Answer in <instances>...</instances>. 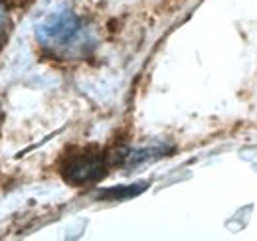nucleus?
<instances>
[{"label":"nucleus","mask_w":257,"mask_h":241,"mask_svg":"<svg viewBox=\"0 0 257 241\" xmlns=\"http://www.w3.org/2000/svg\"><path fill=\"white\" fill-rule=\"evenodd\" d=\"M145 188H147V184H135V186H127V188H113V190L101 192V196H99V198L125 200V198H131V196H137V194H141Z\"/></svg>","instance_id":"7ed1b4c3"},{"label":"nucleus","mask_w":257,"mask_h":241,"mask_svg":"<svg viewBox=\"0 0 257 241\" xmlns=\"http://www.w3.org/2000/svg\"><path fill=\"white\" fill-rule=\"evenodd\" d=\"M6 30H8V14H6V8L0 4V46L6 38Z\"/></svg>","instance_id":"20e7f679"},{"label":"nucleus","mask_w":257,"mask_h":241,"mask_svg":"<svg viewBox=\"0 0 257 241\" xmlns=\"http://www.w3.org/2000/svg\"><path fill=\"white\" fill-rule=\"evenodd\" d=\"M60 174L71 186L95 184L107 174V154L101 147H79L64 154Z\"/></svg>","instance_id":"f257e3e1"},{"label":"nucleus","mask_w":257,"mask_h":241,"mask_svg":"<svg viewBox=\"0 0 257 241\" xmlns=\"http://www.w3.org/2000/svg\"><path fill=\"white\" fill-rule=\"evenodd\" d=\"M79 20L69 14V12H58L52 14L50 18H46L38 28V40L44 46L50 48H60V46H67L77 34H79Z\"/></svg>","instance_id":"f03ea898"}]
</instances>
